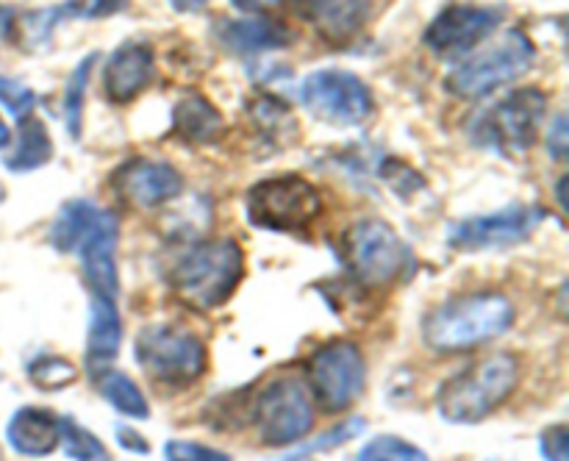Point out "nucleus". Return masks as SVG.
<instances>
[{
	"label": "nucleus",
	"instance_id": "1",
	"mask_svg": "<svg viewBox=\"0 0 569 461\" xmlns=\"http://www.w3.org/2000/svg\"><path fill=\"white\" fill-rule=\"evenodd\" d=\"M515 303L503 292L459 294L426 317L422 337L437 353H461L503 337L515 325Z\"/></svg>",
	"mask_w": 569,
	"mask_h": 461
},
{
	"label": "nucleus",
	"instance_id": "2",
	"mask_svg": "<svg viewBox=\"0 0 569 461\" xmlns=\"http://www.w3.org/2000/svg\"><path fill=\"white\" fill-rule=\"evenodd\" d=\"M520 378V359L511 353H492L481 361H472L470 367L442 383L437 394L439 414L456 425L487 420L515 394Z\"/></svg>",
	"mask_w": 569,
	"mask_h": 461
},
{
	"label": "nucleus",
	"instance_id": "3",
	"mask_svg": "<svg viewBox=\"0 0 569 461\" xmlns=\"http://www.w3.org/2000/svg\"><path fill=\"white\" fill-rule=\"evenodd\" d=\"M244 255L233 239L200 242L176 261L170 283L194 309H217L242 281Z\"/></svg>",
	"mask_w": 569,
	"mask_h": 461
},
{
	"label": "nucleus",
	"instance_id": "4",
	"mask_svg": "<svg viewBox=\"0 0 569 461\" xmlns=\"http://www.w3.org/2000/svg\"><path fill=\"white\" fill-rule=\"evenodd\" d=\"M548 94L542 89H517L500 103L489 106L470 122L472 142L498 153H526L542 128Z\"/></svg>",
	"mask_w": 569,
	"mask_h": 461
},
{
	"label": "nucleus",
	"instance_id": "5",
	"mask_svg": "<svg viewBox=\"0 0 569 461\" xmlns=\"http://www.w3.org/2000/svg\"><path fill=\"white\" fill-rule=\"evenodd\" d=\"M533 59H537V50H533L531 39L517 31V28H511L492 48L456 67L445 83H448V92L456 94V98L476 100L489 94L492 89L503 87V83L526 76L531 70Z\"/></svg>",
	"mask_w": 569,
	"mask_h": 461
},
{
	"label": "nucleus",
	"instance_id": "6",
	"mask_svg": "<svg viewBox=\"0 0 569 461\" xmlns=\"http://www.w3.org/2000/svg\"><path fill=\"white\" fill-rule=\"evenodd\" d=\"M137 361L153 381L164 387H189L198 381L206 370L203 339L192 331H181L172 325L142 328L137 337Z\"/></svg>",
	"mask_w": 569,
	"mask_h": 461
},
{
	"label": "nucleus",
	"instance_id": "7",
	"mask_svg": "<svg viewBox=\"0 0 569 461\" xmlns=\"http://www.w3.org/2000/svg\"><path fill=\"white\" fill-rule=\"evenodd\" d=\"M345 259L361 287L381 289L398 281L411 264V253L392 226L383 220H359L345 237Z\"/></svg>",
	"mask_w": 569,
	"mask_h": 461
},
{
	"label": "nucleus",
	"instance_id": "8",
	"mask_svg": "<svg viewBox=\"0 0 569 461\" xmlns=\"http://www.w3.org/2000/svg\"><path fill=\"white\" fill-rule=\"evenodd\" d=\"M259 439L272 448L300 442L315 428V405L309 387L298 375H281L261 389L256 400Z\"/></svg>",
	"mask_w": 569,
	"mask_h": 461
},
{
	"label": "nucleus",
	"instance_id": "9",
	"mask_svg": "<svg viewBox=\"0 0 569 461\" xmlns=\"http://www.w3.org/2000/svg\"><path fill=\"white\" fill-rule=\"evenodd\" d=\"M250 220L272 231H298L322 211L320 192L300 176H276L256 183L248 194Z\"/></svg>",
	"mask_w": 569,
	"mask_h": 461
},
{
	"label": "nucleus",
	"instance_id": "10",
	"mask_svg": "<svg viewBox=\"0 0 569 461\" xmlns=\"http://www.w3.org/2000/svg\"><path fill=\"white\" fill-rule=\"evenodd\" d=\"M309 378L317 400L326 411H345L359 400L367 381V364L353 342H328L311 355Z\"/></svg>",
	"mask_w": 569,
	"mask_h": 461
},
{
	"label": "nucleus",
	"instance_id": "11",
	"mask_svg": "<svg viewBox=\"0 0 569 461\" xmlns=\"http://www.w3.org/2000/svg\"><path fill=\"white\" fill-rule=\"evenodd\" d=\"M300 100L311 114L333 126H359L372 111L370 89L348 70H317L306 76Z\"/></svg>",
	"mask_w": 569,
	"mask_h": 461
},
{
	"label": "nucleus",
	"instance_id": "12",
	"mask_svg": "<svg viewBox=\"0 0 569 461\" xmlns=\"http://www.w3.org/2000/svg\"><path fill=\"white\" fill-rule=\"evenodd\" d=\"M539 220H542V211L526 209V206H511V209L495 211V214L453 222L448 231V242L456 250L509 248V244H517L531 237Z\"/></svg>",
	"mask_w": 569,
	"mask_h": 461
},
{
	"label": "nucleus",
	"instance_id": "13",
	"mask_svg": "<svg viewBox=\"0 0 569 461\" xmlns=\"http://www.w3.org/2000/svg\"><path fill=\"white\" fill-rule=\"evenodd\" d=\"M503 20L500 9L487 6H453L426 28V44L442 59H459L483 42Z\"/></svg>",
	"mask_w": 569,
	"mask_h": 461
},
{
	"label": "nucleus",
	"instance_id": "14",
	"mask_svg": "<svg viewBox=\"0 0 569 461\" xmlns=\"http://www.w3.org/2000/svg\"><path fill=\"white\" fill-rule=\"evenodd\" d=\"M117 239H120V222L111 211H98L92 228L78 244L81 253V270L94 298L117 300L120 278H117Z\"/></svg>",
	"mask_w": 569,
	"mask_h": 461
},
{
	"label": "nucleus",
	"instance_id": "15",
	"mask_svg": "<svg viewBox=\"0 0 569 461\" xmlns=\"http://www.w3.org/2000/svg\"><path fill=\"white\" fill-rule=\"evenodd\" d=\"M114 183L117 192L139 209H156V206L170 203L183 189V178L176 167L150 159L128 161L126 167L117 170Z\"/></svg>",
	"mask_w": 569,
	"mask_h": 461
},
{
	"label": "nucleus",
	"instance_id": "16",
	"mask_svg": "<svg viewBox=\"0 0 569 461\" xmlns=\"http://www.w3.org/2000/svg\"><path fill=\"white\" fill-rule=\"evenodd\" d=\"M156 59L153 48L144 42H122L106 59L103 89L111 103H131L150 81H153Z\"/></svg>",
	"mask_w": 569,
	"mask_h": 461
},
{
	"label": "nucleus",
	"instance_id": "17",
	"mask_svg": "<svg viewBox=\"0 0 569 461\" xmlns=\"http://www.w3.org/2000/svg\"><path fill=\"white\" fill-rule=\"evenodd\" d=\"M217 39L231 53L256 56L287 48L292 42V31L270 17H253V20H222L217 26Z\"/></svg>",
	"mask_w": 569,
	"mask_h": 461
},
{
	"label": "nucleus",
	"instance_id": "18",
	"mask_svg": "<svg viewBox=\"0 0 569 461\" xmlns=\"http://www.w3.org/2000/svg\"><path fill=\"white\" fill-rule=\"evenodd\" d=\"M6 439L22 455L53 453L59 448V417L39 405H26L11 414Z\"/></svg>",
	"mask_w": 569,
	"mask_h": 461
},
{
	"label": "nucleus",
	"instance_id": "19",
	"mask_svg": "<svg viewBox=\"0 0 569 461\" xmlns=\"http://www.w3.org/2000/svg\"><path fill=\"white\" fill-rule=\"evenodd\" d=\"M372 14V0H309V20L317 33L339 44L353 39Z\"/></svg>",
	"mask_w": 569,
	"mask_h": 461
},
{
	"label": "nucleus",
	"instance_id": "20",
	"mask_svg": "<svg viewBox=\"0 0 569 461\" xmlns=\"http://www.w3.org/2000/svg\"><path fill=\"white\" fill-rule=\"evenodd\" d=\"M122 342V317L111 298H94L92 294V320H89L87 339V364L89 370H103L120 353Z\"/></svg>",
	"mask_w": 569,
	"mask_h": 461
},
{
	"label": "nucleus",
	"instance_id": "21",
	"mask_svg": "<svg viewBox=\"0 0 569 461\" xmlns=\"http://www.w3.org/2000/svg\"><path fill=\"white\" fill-rule=\"evenodd\" d=\"M172 131L192 144L214 142L226 131V120L203 94H189L172 109Z\"/></svg>",
	"mask_w": 569,
	"mask_h": 461
},
{
	"label": "nucleus",
	"instance_id": "22",
	"mask_svg": "<svg viewBox=\"0 0 569 461\" xmlns=\"http://www.w3.org/2000/svg\"><path fill=\"white\" fill-rule=\"evenodd\" d=\"M50 153H53V142H50L44 122L37 120V117H26V120H20L17 148L14 153L6 159V167L14 172L37 170V167L48 164Z\"/></svg>",
	"mask_w": 569,
	"mask_h": 461
},
{
	"label": "nucleus",
	"instance_id": "23",
	"mask_svg": "<svg viewBox=\"0 0 569 461\" xmlns=\"http://www.w3.org/2000/svg\"><path fill=\"white\" fill-rule=\"evenodd\" d=\"M98 206L89 203V200H70L64 209L56 217L53 228H50V242L59 250H78L81 239L87 237V231L92 228L94 217H98Z\"/></svg>",
	"mask_w": 569,
	"mask_h": 461
},
{
	"label": "nucleus",
	"instance_id": "24",
	"mask_svg": "<svg viewBox=\"0 0 569 461\" xmlns=\"http://www.w3.org/2000/svg\"><path fill=\"white\" fill-rule=\"evenodd\" d=\"M98 387L100 394H103L120 414L131 417V420H144V417H150V405L148 400H144L142 389H139L126 372H103Z\"/></svg>",
	"mask_w": 569,
	"mask_h": 461
},
{
	"label": "nucleus",
	"instance_id": "25",
	"mask_svg": "<svg viewBox=\"0 0 569 461\" xmlns=\"http://www.w3.org/2000/svg\"><path fill=\"white\" fill-rule=\"evenodd\" d=\"M59 444L72 461H106L109 453H106L103 444L81 428L78 422H72L70 417H59Z\"/></svg>",
	"mask_w": 569,
	"mask_h": 461
},
{
	"label": "nucleus",
	"instance_id": "26",
	"mask_svg": "<svg viewBox=\"0 0 569 461\" xmlns=\"http://www.w3.org/2000/svg\"><path fill=\"white\" fill-rule=\"evenodd\" d=\"M98 61V53H89L81 64L72 70V76L67 78L64 87V122L70 137H78L81 133V114H83V94H87L89 72H92V64Z\"/></svg>",
	"mask_w": 569,
	"mask_h": 461
},
{
	"label": "nucleus",
	"instance_id": "27",
	"mask_svg": "<svg viewBox=\"0 0 569 461\" xmlns=\"http://www.w3.org/2000/svg\"><path fill=\"white\" fill-rule=\"evenodd\" d=\"M28 375H31V381L37 383L39 389L53 392V389H64L70 387V383H76L78 370L72 361L61 359V355H39V359H33L31 367H28Z\"/></svg>",
	"mask_w": 569,
	"mask_h": 461
},
{
	"label": "nucleus",
	"instance_id": "28",
	"mask_svg": "<svg viewBox=\"0 0 569 461\" xmlns=\"http://www.w3.org/2000/svg\"><path fill=\"white\" fill-rule=\"evenodd\" d=\"M359 461H428V455L400 437H376L359 450Z\"/></svg>",
	"mask_w": 569,
	"mask_h": 461
},
{
	"label": "nucleus",
	"instance_id": "29",
	"mask_svg": "<svg viewBox=\"0 0 569 461\" xmlns=\"http://www.w3.org/2000/svg\"><path fill=\"white\" fill-rule=\"evenodd\" d=\"M250 117H253L256 128H261L264 133H283L295 131V120L289 114L287 103H281L278 98H270V94H259L250 106Z\"/></svg>",
	"mask_w": 569,
	"mask_h": 461
},
{
	"label": "nucleus",
	"instance_id": "30",
	"mask_svg": "<svg viewBox=\"0 0 569 461\" xmlns=\"http://www.w3.org/2000/svg\"><path fill=\"white\" fill-rule=\"evenodd\" d=\"M0 106L9 109L17 120H26L33 111V106H37V94L28 87H22L20 81H14V78L0 76Z\"/></svg>",
	"mask_w": 569,
	"mask_h": 461
},
{
	"label": "nucleus",
	"instance_id": "31",
	"mask_svg": "<svg viewBox=\"0 0 569 461\" xmlns=\"http://www.w3.org/2000/svg\"><path fill=\"white\" fill-rule=\"evenodd\" d=\"M167 461H231L226 453L214 448H206L198 442H183V439H172L164 444Z\"/></svg>",
	"mask_w": 569,
	"mask_h": 461
},
{
	"label": "nucleus",
	"instance_id": "32",
	"mask_svg": "<svg viewBox=\"0 0 569 461\" xmlns=\"http://www.w3.org/2000/svg\"><path fill=\"white\" fill-rule=\"evenodd\" d=\"M542 455L548 461H569V431L565 422L542 433Z\"/></svg>",
	"mask_w": 569,
	"mask_h": 461
},
{
	"label": "nucleus",
	"instance_id": "33",
	"mask_svg": "<svg viewBox=\"0 0 569 461\" xmlns=\"http://www.w3.org/2000/svg\"><path fill=\"white\" fill-rule=\"evenodd\" d=\"M361 428H365V422H361L359 417H356V420H350V422H342V425H337V428H333V431L322 433V437L317 439V442L311 444V448H315V450L337 448V444H342V442H348V439H353L356 433L361 431Z\"/></svg>",
	"mask_w": 569,
	"mask_h": 461
},
{
	"label": "nucleus",
	"instance_id": "34",
	"mask_svg": "<svg viewBox=\"0 0 569 461\" xmlns=\"http://www.w3.org/2000/svg\"><path fill=\"white\" fill-rule=\"evenodd\" d=\"M548 150L556 161H561L567 156V117L559 114L556 122L548 131Z\"/></svg>",
	"mask_w": 569,
	"mask_h": 461
},
{
	"label": "nucleus",
	"instance_id": "35",
	"mask_svg": "<svg viewBox=\"0 0 569 461\" xmlns=\"http://www.w3.org/2000/svg\"><path fill=\"white\" fill-rule=\"evenodd\" d=\"M87 6V20H98V17H111L128 6V0H83Z\"/></svg>",
	"mask_w": 569,
	"mask_h": 461
},
{
	"label": "nucleus",
	"instance_id": "36",
	"mask_svg": "<svg viewBox=\"0 0 569 461\" xmlns=\"http://www.w3.org/2000/svg\"><path fill=\"white\" fill-rule=\"evenodd\" d=\"M117 437H120V444H122V448L137 450V453H148V450H150V444L144 442V439L139 437V433H133L131 428L120 425V428H117Z\"/></svg>",
	"mask_w": 569,
	"mask_h": 461
},
{
	"label": "nucleus",
	"instance_id": "37",
	"mask_svg": "<svg viewBox=\"0 0 569 461\" xmlns=\"http://www.w3.org/2000/svg\"><path fill=\"white\" fill-rule=\"evenodd\" d=\"M231 6H237L239 11H270L276 6H281V0H231Z\"/></svg>",
	"mask_w": 569,
	"mask_h": 461
},
{
	"label": "nucleus",
	"instance_id": "38",
	"mask_svg": "<svg viewBox=\"0 0 569 461\" xmlns=\"http://www.w3.org/2000/svg\"><path fill=\"white\" fill-rule=\"evenodd\" d=\"M176 11H183V14H192V11H200L209 6V0H167Z\"/></svg>",
	"mask_w": 569,
	"mask_h": 461
},
{
	"label": "nucleus",
	"instance_id": "39",
	"mask_svg": "<svg viewBox=\"0 0 569 461\" xmlns=\"http://www.w3.org/2000/svg\"><path fill=\"white\" fill-rule=\"evenodd\" d=\"M9 139H11L9 126H6V122L0 120V148H6V144H9Z\"/></svg>",
	"mask_w": 569,
	"mask_h": 461
},
{
	"label": "nucleus",
	"instance_id": "40",
	"mask_svg": "<svg viewBox=\"0 0 569 461\" xmlns=\"http://www.w3.org/2000/svg\"><path fill=\"white\" fill-rule=\"evenodd\" d=\"M287 461H311V459H306V455H292V459H287Z\"/></svg>",
	"mask_w": 569,
	"mask_h": 461
}]
</instances>
